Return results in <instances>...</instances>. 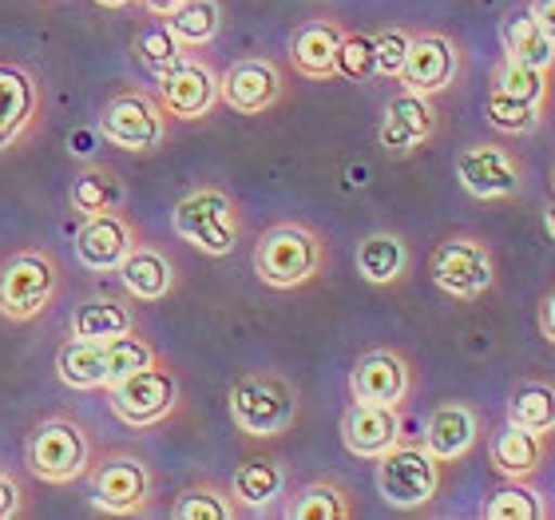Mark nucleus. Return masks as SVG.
I'll return each mask as SVG.
<instances>
[{
	"label": "nucleus",
	"instance_id": "obj_8",
	"mask_svg": "<svg viewBox=\"0 0 555 520\" xmlns=\"http://www.w3.org/2000/svg\"><path fill=\"white\" fill-rule=\"evenodd\" d=\"M440 489V461L425 445L397 441L393 449L377 457V493L389 509L416 512L437 497Z\"/></svg>",
	"mask_w": 555,
	"mask_h": 520
},
{
	"label": "nucleus",
	"instance_id": "obj_6",
	"mask_svg": "<svg viewBox=\"0 0 555 520\" xmlns=\"http://www.w3.org/2000/svg\"><path fill=\"white\" fill-rule=\"evenodd\" d=\"M83 481H88L95 509L112 512V517H139V512H147L151 497H155V473L135 453L95 457Z\"/></svg>",
	"mask_w": 555,
	"mask_h": 520
},
{
	"label": "nucleus",
	"instance_id": "obj_15",
	"mask_svg": "<svg viewBox=\"0 0 555 520\" xmlns=\"http://www.w3.org/2000/svg\"><path fill=\"white\" fill-rule=\"evenodd\" d=\"M159 84V104L175 119H203L219 104V76L210 64L186 56L175 72H167Z\"/></svg>",
	"mask_w": 555,
	"mask_h": 520
},
{
	"label": "nucleus",
	"instance_id": "obj_19",
	"mask_svg": "<svg viewBox=\"0 0 555 520\" xmlns=\"http://www.w3.org/2000/svg\"><path fill=\"white\" fill-rule=\"evenodd\" d=\"M40 119V84L21 64H0V151L16 148Z\"/></svg>",
	"mask_w": 555,
	"mask_h": 520
},
{
	"label": "nucleus",
	"instance_id": "obj_38",
	"mask_svg": "<svg viewBox=\"0 0 555 520\" xmlns=\"http://www.w3.org/2000/svg\"><path fill=\"white\" fill-rule=\"evenodd\" d=\"M337 76L349 84H370L377 76V48L370 33H346L337 45Z\"/></svg>",
	"mask_w": 555,
	"mask_h": 520
},
{
	"label": "nucleus",
	"instance_id": "obj_5",
	"mask_svg": "<svg viewBox=\"0 0 555 520\" xmlns=\"http://www.w3.org/2000/svg\"><path fill=\"white\" fill-rule=\"evenodd\" d=\"M231 417L246 437H282L298 417V390L282 373H246L231 385Z\"/></svg>",
	"mask_w": 555,
	"mask_h": 520
},
{
	"label": "nucleus",
	"instance_id": "obj_26",
	"mask_svg": "<svg viewBox=\"0 0 555 520\" xmlns=\"http://www.w3.org/2000/svg\"><path fill=\"white\" fill-rule=\"evenodd\" d=\"M231 493H234V500L250 512L270 509V505L286 493V469H282V461H274V457H250V461H243L234 469Z\"/></svg>",
	"mask_w": 555,
	"mask_h": 520
},
{
	"label": "nucleus",
	"instance_id": "obj_14",
	"mask_svg": "<svg viewBox=\"0 0 555 520\" xmlns=\"http://www.w3.org/2000/svg\"><path fill=\"white\" fill-rule=\"evenodd\" d=\"M461 72V52L444 33H421L409 40L405 68L397 80L405 84V92L416 96H437L444 92Z\"/></svg>",
	"mask_w": 555,
	"mask_h": 520
},
{
	"label": "nucleus",
	"instance_id": "obj_10",
	"mask_svg": "<svg viewBox=\"0 0 555 520\" xmlns=\"http://www.w3.org/2000/svg\"><path fill=\"white\" fill-rule=\"evenodd\" d=\"M100 131L107 143H116L124 151H155L167 136V112L155 96L128 88L107 100V107L100 112Z\"/></svg>",
	"mask_w": 555,
	"mask_h": 520
},
{
	"label": "nucleus",
	"instance_id": "obj_40",
	"mask_svg": "<svg viewBox=\"0 0 555 520\" xmlns=\"http://www.w3.org/2000/svg\"><path fill=\"white\" fill-rule=\"evenodd\" d=\"M409 40H413V36H409L405 28H385V33L373 36V48H377V76H389V80L401 76L405 56H409Z\"/></svg>",
	"mask_w": 555,
	"mask_h": 520
},
{
	"label": "nucleus",
	"instance_id": "obj_20",
	"mask_svg": "<svg viewBox=\"0 0 555 520\" xmlns=\"http://www.w3.org/2000/svg\"><path fill=\"white\" fill-rule=\"evenodd\" d=\"M476 437H480V417H476L473 405L444 402L428 414L425 441H421V445H425L440 465H449V461H461L464 453L476 445Z\"/></svg>",
	"mask_w": 555,
	"mask_h": 520
},
{
	"label": "nucleus",
	"instance_id": "obj_27",
	"mask_svg": "<svg viewBox=\"0 0 555 520\" xmlns=\"http://www.w3.org/2000/svg\"><path fill=\"white\" fill-rule=\"evenodd\" d=\"M353 263H358V275L365 278V282H373V287H389V282H397V278L405 275L409 246H405V239L393 231H373L358 243Z\"/></svg>",
	"mask_w": 555,
	"mask_h": 520
},
{
	"label": "nucleus",
	"instance_id": "obj_45",
	"mask_svg": "<svg viewBox=\"0 0 555 520\" xmlns=\"http://www.w3.org/2000/svg\"><path fill=\"white\" fill-rule=\"evenodd\" d=\"M544 227H547V234L555 239V187H552V195H547V203H544Z\"/></svg>",
	"mask_w": 555,
	"mask_h": 520
},
{
	"label": "nucleus",
	"instance_id": "obj_7",
	"mask_svg": "<svg viewBox=\"0 0 555 520\" xmlns=\"http://www.w3.org/2000/svg\"><path fill=\"white\" fill-rule=\"evenodd\" d=\"M107 405L128 429L163 426L179 405V378L163 358L107 385Z\"/></svg>",
	"mask_w": 555,
	"mask_h": 520
},
{
	"label": "nucleus",
	"instance_id": "obj_32",
	"mask_svg": "<svg viewBox=\"0 0 555 520\" xmlns=\"http://www.w3.org/2000/svg\"><path fill=\"white\" fill-rule=\"evenodd\" d=\"M508 421L547 437L555 429V385H547V382L516 385L508 397Z\"/></svg>",
	"mask_w": 555,
	"mask_h": 520
},
{
	"label": "nucleus",
	"instance_id": "obj_31",
	"mask_svg": "<svg viewBox=\"0 0 555 520\" xmlns=\"http://www.w3.org/2000/svg\"><path fill=\"white\" fill-rule=\"evenodd\" d=\"M167 28L183 48H203L222 33V4L219 0H183L167 16Z\"/></svg>",
	"mask_w": 555,
	"mask_h": 520
},
{
	"label": "nucleus",
	"instance_id": "obj_33",
	"mask_svg": "<svg viewBox=\"0 0 555 520\" xmlns=\"http://www.w3.org/2000/svg\"><path fill=\"white\" fill-rule=\"evenodd\" d=\"M289 520H346L353 517L349 493L334 481H313V485L298 489L294 500L286 505Z\"/></svg>",
	"mask_w": 555,
	"mask_h": 520
},
{
	"label": "nucleus",
	"instance_id": "obj_43",
	"mask_svg": "<svg viewBox=\"0 0 555 520\" xmlns=\"http://www.w3.org/2000/svg\"><path fill=\"white\" fill-rule=\"evenodd\" d=\"M528 9H532L535 24L547 33V40H555V0H532Z\"/></svg>",
	"mask_w": 555,
	"mask_h": 520
},
{
	"label": "nucleus",
	"instance_id": "obj_39",
	"mask_svg": "<svg viewBox=\"0 0 555 520\" xmlns=\"http://www.w3.org/2000/svg\"><path fill=\"white\" fill-rule=\"evenodd\" d=\"M104 358H107V385H112V382H119V378H128V373L151 366L159 354H155V346H151V342L135 338V330H128V334H119V338H112V342H104Z\"/></svg>",
	"mask_w": 555,
	"mask_h": 520
},
{
	"label": "nucleus",
	"instance_id": "obj_44",
	"mask_svg": "<svg viewBox=\"0 0 555 520\" xmlns=\"http://www.w3.org/2000/svg\"><path fill=\"white\" fill-rule=\"evenodd\" d=\"M139 4H143V9H147L151 16H159V21H167V16H171V12L179 9L183 0H139Z\"/></svg>",
	"mask_w": 555,
	"mask_h": 520
},
{
	"label": "nucleus",
	"instance_id": "obj_3",
	"mask_svg": "<svg viewBox=\"0 0 555 520\" xmlns=\"http://www.w3.org/2000/svg\"><path fill=\"white\" fill-rule=\"evenodd\" d=\"M171 227L175 234L191 243L195 251L210 258H222L231 255L234 246H238V207H234V199L222 191V187H195V191H186L171 211Z\"/></svg>",
	"mask_w": 555,
	"mask_h": 520
},
{
	"label": "nucleus",
	"instance_id": "obj_23",
	"mask_svg": "<svg viewBox=\"0 0 555 520\" xmlns=\"http://www.w3.org/2000/svg\"><path fill=\"white\" fill-rule=\"evenodd\" d=\"M488 457L496 465L500 477L508 481H532L540 461H544V433H532V429L520 426H500L492 445H488Z\"/></svg>",
	"mask_w": 555,
	"mask_h": 520
},
{
	"label": "nucleus",
	"instance_id": "obj_42",
	"mask_svg": "<svg viewBox=\"0 0 555 520\" xmlns=\"http://www.w3.org/2000/svg\"><path fill=\"white\" fill-rule=\"evenodd\" d=\"M535 322H540V334L555 346V287L540 299V314H535Z\"/></svg>",
	"mask_w": 555,
	"mask_h": 520
},
{
	"label": "nucleus",
	"instance_id": "obj_9",
	"mask_svg": "<svg viewBox=\"0 0 555 520\" xmlns=\"http://www.w3.org/2000/svg\"><path fill=\"white\" fill-rule=\"evenodd\" d=\"M428 275H433V282L449 299H461V302L480 299L496 282L492 255H488V246L480 239H473V234H452V239H444L433 251V258H428Z\"/></svg>",
	"mask_w": 555,
	"mask_h": 520
},
{
	"label": "nucleus",
	"instance_id": "obj_25",
	"mask_svg": "<svg viewBox=\"0 0 555 520\" xmlns=\"http://www.w3.org/2000/svg\"><path fill=\"white\" fill-rule=\"evenodd\" d=\"M500 40H504V56L532 64V68L552 72L555 64V40H547V33L535 24L532 9H516L504 16L500 24Z\"/></svg>",
	"mask_w": 555,
	"mask_h": 520
},
{
	"label": "nucleus",
	"instance_id": "obj_11",
	"mask_svg": "<svg viewBox=\"0 0 555 520\" xmlns=\"http://www.w3.org/2000/svg\"><path fill=\"white\" fill-rule=\"evenodd\" d=\"M135 223L124 211H104V215H88L76 231V258L92 275H112L135 251Z\"/></svg>",
	"mask_w": 555,
	"mask_h": 520
},
{
	"label": "nucleus",
	"instance_id": "obj_28",
	"mask_svg": "<svg viewBox=\"0 0 555 520\" xmlns=\"http://www.w3.org/2000/svg\"><path fill=\"white\" fill-rule=\"evenodd\" d=\"M60 382L72 390H100L107 385V358L104 342H88V338H68L56 354Z\"/></svg>",
	"mask_w": 555,
	"mask_h": 520
},
{
	"label": "nucleus",
	"instance_id": "obj_29",
	"mask_svg": "<svg viewBox=\"0 0 555 520\" xmlns=\"http://www.w3.org/2000/svg\"><path fill=\"white\" fill-rule=\"evenodd\" d=\"M128 330H135V314L116 299H88L72 314V338L112 342V338L128 334Z\"/></svg>",
	"mask_w": 555,
	"mask_h": 520
},
{
	"label": "nucleus",
	"instance_id": "obj_13",
	"mask_svg": "<svg viewBox=\"0 0 555 520\" xmlns=\"http://www.w3.org/2000/svg\"><path fill=\"white\" fill-rule=\"evenodd\" d=\"M282 72L274 60L250 56L238 60L219 76V100L238 116H262L282 100Z\"/></svg>",
	"mask_w": 555,
	"mask_h": 520
},
{
	"label": "nucleus",
	"instance_id": "obj_2",
	"mask_svg": "<svg viewBox=\"0 0 555 520\" xmlns=\"http://www.w3.org/2000/svg\"><path fill=\"white\" fill-rule=\"evenodd\" d=\"M325 243L322 234L306 223H274L270 231L258 234L255 243V275L270 290H294L306 287L322 275Z\"/></svg>",
	"mask_w": 555,
	"mask_h": 520
},
{
	"label": "nucleus",
	"instance_id": "obj_16",
	"mask_svg": "<svg viewBox=\"0 0 555 520\" xmlns=\"http://www.w3.org/2000/svg\"><path fill=\"white\" fill-rule=\"evenodd\" d=\"M413 393V370L397 350H370L349 370V397L373 405H401Z\"/></svg>",
	"mask_w": 555,
	"mask_h": 520
},
{
	"label": "nucleus",
	"instance_id": "obj_17",
	"mask_svg": "<svg viewBox=\"0 0 555 520\" xmlns=\"http://www.w3.org/2000/svg\"><path fill=\"white\" fill-rule=\"evenodd\" d=\"M341 441H346V449L353 457L377 461L382 453H389L401 441V414H397V405H346V414H341Z\"/></svg>",
	"mask_w": 555,
	"mask_h": 520
},
{
	"label": "nucleus",
	"instance_id": "obj_21",
	"mask_svg": "<svg viewBox=\"0 0 555 520\" xmlns=\"http://www.w3.org/2000/svg\"><path fill=\"white\" fill-rule=\"evenodd\" d=\"M341 28L334 21H306L289 36V64L306 80H334L337 76V45Z\"/></svg>",
	"mask_w": 555,
	"mask_h": 520
},
{
	"label": "nucleus",
	"instance_id": "obj_1",
	"mask_svg": "<svg viewBox=\"0 0 555 520\" xmlns=\"http://www.w3.org/2000/svg\"><path fill=\"white\" fill-rule=\"evenodd\" d=\"M92 461L95 441L88 433V426H80L76 417L60 414L28 429L24 465H28V473L36 481H44V485H76V481L88 477Z\"/></svg>",
	"mask_w": 555,
	"mask_h": 520
},
{
	"label": "nucleus",
	"instance_id": "obj_22",
	"mask_svg": "<svg viewBox=\"0 0 555 520\" xmlns=\"http://www.w3.org/2000/svg\"><path fill=\"white\" fill-rule=\"evenodd\" d=\"M116 275H119V282H124V290H128V299H135V302H159V299H167L175 287V263L163 255L159 246L135 243V251L119 263Z\"/></svg>",
	"mask_w": 555,
	"mask_h": 520
},
{
	"label": "nucleus",
	"instance_id": "obj_46",
	"mask_svg": "<svg viewBox=\"0 0 555 520\" xmlns=\"http://www.w3.org/2000/svg\"><path fill=\"white\" fill-rule=\"evenodd\" d=\"M95 4H100V9H128L131 0H95Z\"/></svg>",
	"mask_w": 555,
	"mask_h": 520
},
{
	"label": "nucleus",
	"instance_id": "obj_37",
	"mask_svg": "<svg viewBox=\"0 0 555 520\" xmlns=\"http://www.w3.org/2000/svg\"><path fill=\"white\" fill-rule=\"evenodd\" d=\"M492 88L516 96V100H524V104H532V107L547 104V72L532 68V64H520V60L504 56V64H500L496 76H492Z\"/></svg>",
	"mask_w": 555,
	"mask_h": 520
},
{
	"label": "nucleus",
	"instance_id": "obj_30",
	"mask_svg": "<svg viewBox=\"0 0 555 520\" xmlns=\"http://www.w3.org/2000/svg\"><path fill=\"white\" fill-rule=\"evenodd\" d=\"M131 52H135V60L155 76V80H163L167 72H175L186 60V48L175 40V33L167 28V21H159V16L139 28L135 40H131Z\"/></svg>",
	"mask_w": 555,
	"mask_h": 520
},
{
	"label": "nucleus",
	"instance_id": "obj_34",
	"mask_svg": "<svg viewBox=\"0 0 555 520\" xmlns=\"http://www.w3.org/2000/svg\"><path fill=\"white\" fill-rule=\"evenodd\" d=\"M540 112H544V107L524 104V100L500 92V88H488V96H485L488 124L496 131H504V136H532V131L540 128V119H544Z\"/></svg>",
	"mask_w": 555,
	"mask_h": 520
},
{
	"label": "nucleus",
	"instance_id": "obj_36",
	"mask_svg": "<svg viewBox=\"0 0 555 520\" xmlns=\"http://www.w3.org/2000/svg\"><path fill=\"white\" fill-rule=\"evenodd\" d=\"M480 512H485L488 520H544L547 517L544 497H540L528 481H508L504 489H496Z\"/></svg>",
	"mask_w": 555,
	"mask_h": 520
},
{
	"label": "nucleus",
	"instance_id": "obj_41",
	"mask_svg": "<svg viewBox=\"0 0 555 520\" xmlns=\"http://www.w3.org/2000/svg\"><path fill=\"white\" fill-rule=\"evenodd\" d=\"M24 512V493H21V481L9 473V469H0V520H12Z\"/></svg>",
	"mask_w": 555,
	"mask_h": 520
},
{
	"label": "nucleus",
	"instance_id": "obj_18",
	"mask_svg": "<svg viewBox=\"0 0 555 520\" xmlns=\"http://www.w3.org/2000/svg\"><path fill=\"white\" fill-rule=\"evenodd\" d=\"M433 131H437V107H433V96L401 92L385 104L382 128H377V143H382L389 155H405V151H416L421 143H428Z\"/></svg>",
	"mask_w": 555,
	"mask_h": 520
},
{
	"label": "nucleus",
	"instance_id": "obj_12",
	"mask_svg": "<svg viewBox=\"0 0 555 520\" xmlns=\"http://www.w3.org/2000/svg\"><path fill=\"white\" fill-rule=\"evenodd\" d=\"M456 179L473 199H512L524 187L516 155L496 143H473L456 155Z\"/></svg>",
	"mask_w": 555,
	"mask_h": 520
},
{
	"label": "nucleus",
	"instance_id": "obj_24",
	"mask_svg": "<svg viewBox=\"0 0 555 520\" xmlns=\"http://www.w3.org/2000/svg\"><path fill=\"white\" fill-rule=\"evenodd\" d=\"M68 199L83 219H88V215H104V211H124V203H128V183L119 179L116 167L88 163V167H80L76 179H72Z\"/></svg>",
	"mask_w": 555,
	"mask_h": 520
},
{
	"label": "nucleus",
	"instance_id": "obj_35",
	"mask_svg": "<svg viewBox=\"0 0 555 520\" xmlns=\"http://www.w3.org/2000/svg\"><path fill=\"white\" fill-rule=\"evenodd\" d=\"M175 520H234L238 505L231 500V493H222L219 485H191L183 489L171 505Z\"/></svg>",
	"mask_w": 555,
	"mask_h": 520
},
{
	"label": "nucleus",
	"instance_id": "obj_4",
	"mask_svg": "<svg viewBox=\"0 0 555 520\" xmlns=\"http://www.w3.org/2000/svg\"><path fill=\"white\" fill-rule=\"evenodd\" d=\"M60 294L56 258L28 246L0 263V318L4 322H36Z\"/></svg>",
	"mask_w": 555,
	"mask_h": 520
}]
</instances>
